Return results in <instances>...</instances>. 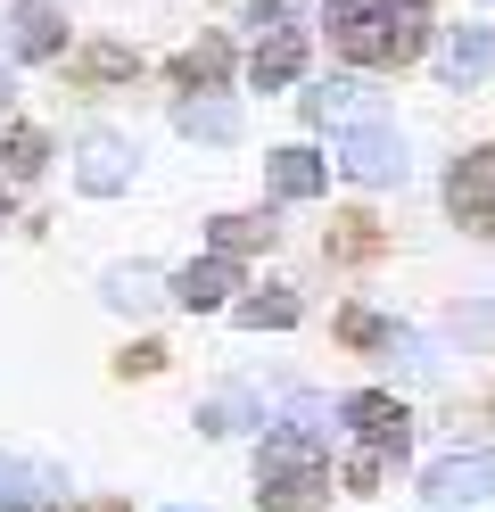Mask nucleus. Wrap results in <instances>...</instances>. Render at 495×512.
Returning <instances> with one entry per match:
<instances>
[{
	"mask_svg": "<svg viewBox=\"0 0 495 512\" xmlns=\"http://www.w3.org/2000/svg\"><path fill=\"white\" fill-rule=\"evenodd\" d=\"M17 512H50V504H17Z\"/></svg>",
	"mask_w": 495,
	"mask_h": 512,
	"instance_id": "bb28decb",
	"label": "nucleus"
},
{
	"mask_svg": "<svg viewBox=\"0 0 495 512\" xmlns=\"http://www.w3.org/2000/svg\"><path fill=\"white\" fill-rule=\"evenodd\" d=\"M446 215L471 223V232H495V141L454 157V174H446Z\"/></svg>",
	"mask_w": 495,
	"mask_h": 512,
	"instance_id": "39448f33",
	"label": "nucleus"
},
{
	"mask_svg": "<svg viewBox=\"0 0 495 512\" xmlns=\"http://www.w3.org/2000/svg\"><path fill=\"white\" fill-rule=\"evenodd\" d=\"M157 364H165V347H157V339H141V347H132V356H124L116 372H157Z\"/></svg>",
	"mask_w": 495,
	"mask_h": 512,
	"instance_id": "b1692460",
	"label": "nucleus"
},
{
	"mask_svg": "<svg viewBox=\"0 0 495 512\" xmlns=\"http://www.w3.org/2000/svg\"><path fill=\"white\" fill-rule=\"evenodd\" d=\"M231 314H240L248 331H289V323H297V298H289V290H256V298H240Z\"/></svg>",
	"mask_w": 495,
	"mask_h": 512,
	"instance_id": "6ab92c4d",
	"label": "nucleus"
},
{
	"mask_svg": "<svg viewBox=\"0 0 495 512\" xmlns=\"http://www.w3.org/2000/svg\"><path fill=\"white\" fill-rule=\"evenodd\" d=\"M306 75V25H256V50H248V83L256 91H289Z\"/></svg>",
	"mask_w": 495,
	"mask_h": 512,
	"instance_id": "423d86ee",
	"label": "nucleus"
},
{
	"mask_svg": "<svg viewBox=\"0 0 495 512\" xmlns=\"http://www.w3.org/2000/svg\"><path fill=\"white\" fill-rule=\"evenodd\" d=\"M231 290H240V256H198V265H182L174 281H165V298H174V306H190V314H207V306H223Z\"/></svg>",
	"mask_w": 495,
	"mask_h": 512,
	"instance_id": "6e6552de",
	"label": "nucleus"
},
{
	"mask_svg": "<svg viewBox=\"0 0 495 512\" xmlns=\"http://www.w3.org/2000/svg\"><path fill=\"white\" fill-rule=\"evenodd\" d=\"M405 133H396V124L372 108V116H355V124H339V174H355V182H405Z\"/></svg>",
	"mask_w": 495,
	"mask_h": 512,
	"instance_id": "20e7f679",
	"label": "nucleus"
},
{
	"mask_svg": "<svg viewBox=\"0 0 495 512\" xmlns=\"http://www.w3.org/2000/svg\"><path fill=\"white\" fill-rule=\"evenodd\" d=\"M264 174H273L281 199H314V190L330 182V166H322L314 149H273V166H264Z\"/></svg>",
	"mask_w": 495,
	"mask_h": 512,
	"instance_id": "4468645a",
	"label": "nucleus"
},
{
	"mask_svg": "<svg viewBox=\"0 0 495 512\" xmlns=\"http://www.w3.org/2000/svg\"><path fill=\"white\" fill-rule=\"evenodd\" d=\"M495 67V34H479V25H462V34H446V50H438V75L454 83V91H471L479 75Z\"/></svg>",
	"mask_w": 495,
	"mask_h": 512,
	"instance_id": "f8f14e48",
	"label": "nucleus"
},
{
	"mask_svg": "<svg viewBox=\"0 0 495 512\" xmlns=\"http://www.w3.org/2000/svg\"><path fill=\"white\" fill-rule=\"evenodd\" d=\"M487 496H495V455L487 446L429 463V504H487Z\"/></svg>",
	"mask_w": 495,
	"mask_h": 512,
	"instance_id": "0eeeda50",
	"label": "nucleus"
},
{
	"mask_svg": "<svg viewBox=\"0 0 495 512\" xmlns=\"http://www.w3.org/2000/svg\"><path fill=\"white\" fill-rule=\"evenodd\" d=\"M83 512H132V504H124V496H91Z\"/></svg>",
	"mask_w": 495,
	"mask_h": 512,
	"instance_id": "393cba45",
	"label": "nucleus"
},
{
	"mask_svg": "<svg viewBox=\"0 0 495 512\" xmlns=\"http://www.w3.org/2000/svg\"><path fill=\"white\" fill-rule=\"evenodd\" d=\"M66 488V471L58 463H25V455H0V512H17V504H42Z\"/></svg>",
	"mask_w": 495,
	"mask_h": 512,
	"instance_id": "9b49d317",
	"label": "nucleus"
},
{
	"mask_svg": "<svg viewBox=\"0 0 495 512\" xmlns=\"http://www.w3.org/2000/svg\"><path fill=\"white\" fill-rule=\"evenodd\" d=\"M215 248L240 256V248H273V215H215Z\"/></svg>",
	"mask_w": 495,
	"mask_h": 512,
	"instance_id": "aec40b11",
	"label": "nucleus"
},
{
	"mask_svg": "<svg viewBox=\"0 0 495 512\" xmlns=\"http://www.w3.org/2000/svg\"><path fill=\"white\" fill-rule=\"evenodd\" d=\"M256 504L264 512H330V446L314 422H281L256 446Z\"/></svg>",
	"mask_w": 495,
	"mask_h": 512,
	"instance_id": "f03ea898",
	"label": "nucleus"
},
{
	"mask_svg": "<svg viewBox=\"0 0 495 512\" xmlns=\"http://www.w3.org/2000/svg\"><path fill=\"white\" fill-rule=\"evenodd\" d=\"M75 182L91 190V199H116V190L132 182V141H124V133H83V157H75Z\"/></svg>",
	"mask_w": 495,
	"mask_h": 512,
	"instance_id": "1a4fd4ad",
	"label": "nucleus"
},
{
	"mask_svg": "<svg viewBox=\"0 0 495 512\" xmlns=\"http://www.w3.org/2000/svg\"><path fill=\"white\" fill-rule=\"evenodd\" d=\"M0 223H9V190H0Z\"/></svg>",
	"mask_w": 495,
	"mask_h": 512,
	"instance_id": "a878e982",
	"label": "nucleus"
},
{
	"mask_svg": "<svg viewBox=\"0 0 495 512\" xmlns=\"http://www.w3.org/2000/svg\"><path fill=\"white\" fill-rule=\"evenodd\" d=\"M223 75H231V50H223L215 34H207V42H190V50L174 58V83H182V91H215Z\"/></svg>",
	"mask_w": 495,
	"mask_h": 512,
	"instance_id": "f3484780",
	"label": "nucleus"
},
{
	"mask_svg": "<svg viewBox=\"0 0 495 512\" xmlns=\"http://www.w3.org/2000/svg\"><path fill=\"white\" fill-rule=\"evenodd\" d=\"M339 331H347L355 347H396V331L380 323V314H363V306H355V314H339Z\"/></svg>",
	"mask_w": 495,
	"mask_h": 512,
	"instance_id": "4be33fe9",
	"label": "nucleus"
},
{
	"mask_svg": "<svg viewBox=\"0 0 495 512\" xmlns=\"http://www.w3.org/2000/svg\"><path fill=\"white\" fill-rule=\"evenodd\" d=\"M124 75H141V58L124 42H91L83 58H66V83H124Z\"/></svg>",
	"mask_w": 495,
	"mask_h": 512,
	"instance_id": "2eb2a0df",
	"label": "nucleus"
},
{
	"mask_svg": "<svg viewBox=\"0 0 495 512\" xmlns=\"http://www.w3.org/2000/svg\"><path fill=\"white\" fill-rule=\"evenodd\" d=\"M0 157H9V182H25V174L50 166V141L33 133V124H9V149H0Z\"/></svg>",
	"mask_w": 495,
	"mask_h": 512,
	"instance_id": "412c9836",
	"label": "nucleus"
},
{
	"mask_svg": "<svg viewBox=\"0 0 495 512\" xmlns=\"http://www.w3.org/2000/svg\"><path fill=\"white\" fill-rule=\"evenodd\" d=\"M174 124H182L190 141H240V108L215 100V91H190V100L174 108Z\"/></svg>",
	"mask_w": 495,
	"mask_h": 512,
	"instance_id": "ddd939ff",
	"label": "nucleus"
},
{
	"mask_svg": "<svg viewBox=\"0 0 495 512\" xmlns=\"http://www.w3.org/2000/svg\"><path fill=\"white\" fill-rule=\"evenodd\" d=\"M17 116V50H0V124Z\"/></svg>",
	"mask_w": 495,
	"mask_h": 512,
	"instance_id": "5701e85b",
	"label": "nucleus"
},
{
	"mask_svg": "<svg viewBox=\"0 0 495 512\" xmlns=\"http://www.w3.org/2000/svg\"><path fill=\"white\" fill-rule=\"evenodd\" d=\"M9 50L17 58H66V9L58 0H25L9 17Z\"/></svg>",
	"mask_w": 495,
	"mask_h": 512,
	"instance_id": "9d476101",
	"label": "nucleus"
},
{
	"mask_svg": "<svg viewBox=\"0 0 495 512\" xmlns=\"http://www.w3.org/2000/svg\"><path fill=\"white\" fill-rule=\"evenodd\" d=\"M306 124H355V116H372V100H363V83H322V91H306Z\"/></svg>",
	"mask_w": 495,
	"mask_h": 512,
	"instance_id": "dca6fc26",
	"label": "nucleus"
},
{
	"mask_svg": "<svg viewBox=\"0 0 495 512\" xmlns=\"http://www.w3.org/2000/svg\"><path fill=\"white\" fill-rule=\"evenodd\" d=\"M330 50L363 75H396L429 50V0H330L322 9Z\"/></svg>",
	"mask_w": 495,
	"mask_h": 512,
	"instance_id": "f257e3e1",
	"label": "nucleus"
},
{
	"mask_svg": "<svg viewBox=\"0 0 495 512\" xmlns=\"http://www.w3.org/2000/svg\"><path fill=\"white\" fill-rule=\"evenodd\" d=\"M157 298H165V281H157L149 265H116V273H108V306L141 314V306H157Z\"/></svg>",
	"mask_w": 495,
	"mask_h": 512,
	"instance_id": "a211bd4d",
	"label": "nucleus"
},
{
	"mask_svg": "<svg viewBox=\"0 0 495 512\" xmlns=\"http://www.w3.org/2000/svg\"><path fill=\"white\" fill-rule=\"evenodd\" d=\"M339 422H347V455H339V471H347V488L372 496L380 479L405 463V446H413V413L396 405V397H380V389H363V397L339 405Z\"/></svg>",
	"mask_w": 495,
	"mask_h": 512,
	"instance_id": "7ed1b4c3",
	"label": "nucleus"
}]
</instances>
